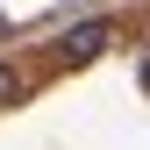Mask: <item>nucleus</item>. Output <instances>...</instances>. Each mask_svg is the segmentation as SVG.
Masks as SVG:
<instances>
[{
	"label": "nucleus",
	"mask_w": 150,
	"mask_h": 150,
	"mask_svg": "<svg viewBox=\"0 0 150 150\" xmlns=\"http://www.w3.org/2000/svg\"><path fill=\"white\" fill-rule=\"evenodd\" d=\"M107 43H115V22H79V29H64L57 57H64V64H86V57H100Z\"/></svg>",
	"instance_id": "nucleus-1"
},
{
	"label": "nucleus",
	"mask_w": 150,
	"mask_h": 150,
	"mask_svg": "<svg viewBox=\"0 0 150 150\" xmlns=\"http://www.w3.org/2000/svg\"><path fill=\"white\" fill-rule=\"evenodd\" d=\"M22 93H29V79H22V71H14V64H0V107H14V100H22Z\"/></svg>",
	"instance_id": "nucleus-2"
},
{
	"label": "nucleus",
	"mask_w": 150,
	"mask_h": 150,
	"mask_svg": "<svg viewBox=\"0 0 150 150\" xmlns=\"http://www.w3.org/2000/svg\"><path fill=\"white\" fill-rule=\"evenodd\" d=\"M143 86H150V57H143Z\"/></svg>",
	"instance_id": "nucleus-3"
}]
</instances>
